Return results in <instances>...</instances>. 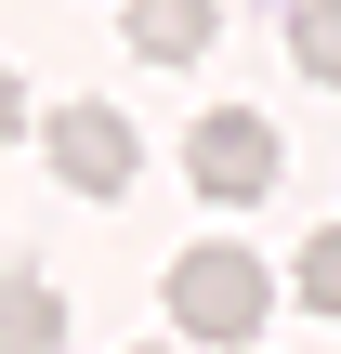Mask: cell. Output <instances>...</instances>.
Instances as JSON below:
<instances>
[{
    "label": "cell",
    "mask_w": 341,
    "mask_h": 354,
    "mask_svg": "<svg viewBox=\"0 0 341 354\" xmlns=\"http://www.w3.org/2000/svg\"><path fill=\"white\" fill-rule=\"evenodd\" d=\"M13 131H26V92H13V66H0V145H13Z\"/></svg>",
    "instance_id": "ba28073f"
},
{
    "label": "cell",
    "mask_w": 341,
    "mask_h": 354,
    "mask_svg": "<svg viewBox=\"0 0 341 354\" xmlns=\"http://www.w3.org/2000/svg\"><path fill=\"white\" fill-rule=\"evenodd\" d=\"M131 354H171V342H131Z\"/></svg>",
    "instance_id": "9c48e42d"
},
{
    "label": "cell",
    "mask_w": 341,
    "mask_h": 354,
    "mask_svg": "<svg viewBox=\"0 0 341 354\" xmlns=\"http://www.w3.org/2000/svg\"><path fill=\"white\" fill-rule=\"evenodd\" d=\"M210 26H223V0H131V53L145 66H197Z\"/></svg>",
    "instance_id": "277c9868"
},
{
    "label": "cell",
    "mask_w": 341,
    "mask_h": 354,
    "mask_svg": "<svg viewBox=\"0 0 341 354\" xmlns=\"http://www.w3.org/2000/svg\"><path fill=\"white\" fill-rule=\"evenodd\" d=\"M276 171H289V131H276V118H250V105H210V118L184 131V184H197V197H223V210L276 197Z\"/></svg>",
    "instance_id": "7a4b0ae2"
},
{
    "label": "cell",
    "mask_w": 341,
    "mask_h": 354,
    "mask_svg": "<svg viewBox=\"0 0 341 354\" xmlns=\"http://www.w3.org/2000/svg\"><path fill=\"white\" fill-rule=\"evenodd\" d=\"M53 342H66V289L0 276V354H53Z\"/></svg>",
    "instance_id": "5b68a950"
},
{
    "label": "cell",
    "mask_w": 341,
    "mask_h": 354,
    "mask_svg": "<svg viewBox=\"0 0 341 354\" xmlns=\"http://www.w3.org/2000/svg\"><path fill=\"white\" fill-rule=\"evenodd\" d=\"M263 315H276V263H263V250L197 236V250L171 263V328H184V342H263Z\"/></svg>",
    "instance_id": "6da1fadb"
},
{
    "label": "cell",
    "mask_w": 341,
    "mask_h": 354,
    "mask_svg": "<svg viewBox=\"0 0 341 354\" xmlns=\"http://www.w3.org/2000/svg\"><path fill=\"white\" fill-rule=\"evenodd\" d=\"M289 53H302V79L341 92V0H289Z\"/></svg>",
    "instance_id": "8992f818"
},
{
    "label": "cell",
    "mask_w": 341,
    "mask_h": 354,
    "mask_svg": "<svg viewBox=\"0 0 341 354\" xmlns=\"http://www.w3.org/2000/svg\"><path fill=\"white\" fill-rule=\"evenodd\" d=\"M39 145H53V184H79V197H131V171H145V131L118 105H66Z\"/></svg>",
    "instance_id": "3957f363"
},
{
    "label": "cell",
    "mask_w": 341,
    "mask_h": 354,
    "mask_svg": "<svg viewBox=\"0 0 341 354\" xmlns=\"http://www.w3.org/2000/svg\"><path fill=\"white\" fill-rule=\"evenodd\" d=\"M289 302H302V315H341V223H329V236H302V263H289Z\"/></svg>",
    "instance_id": "52a82bcc"
}]
</instances>
